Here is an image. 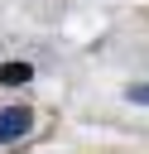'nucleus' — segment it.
<instances>
[{"instance_id": "nucleus-1", "label": "nucleus", "mask_w": 149, "mask_h": 154, "mask_svg": "<svg viewBox=\"0 0 149 154\" xmlns=\"http://www.w3.org/2000/svg\"><path fill=\"white\" fill-rule=\"evenodd\" d=\"M29 130H34V111H29V106H5V111H0V144L19 140V135H29Z\"/></svg>"}, {"instance_id": "nucleus-2", "label": "nucleus", "mask_w": 149, "mask_h": 154, "mask_svg": "<svg viewBox=\"0 0 149 154\" xmlns=\"http://www.w3.org/2000/svg\"><path fill=\"white\" fill-rule=\"evenodd\" d=\"M29 77H34L29 63H0V87H24Z\"/></svg>"}, {"instance_id": "nucleus-3", "label": "nucleus", "mask_w": 149, "mask_h": 154, "mask_svg": "<svg viewBox=\"0 0 149 154\" xmlns=\"http://www.w3.org/2000/svg\"><path fill=\"white\" fill-rule=\"evenodd\" d=\"M125 96H130V101H139V106H149V82H135V87H125Z\"/></svg>"}]
</instances>
